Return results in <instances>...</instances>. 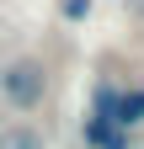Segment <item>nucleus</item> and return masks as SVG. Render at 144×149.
Masks as SVG:
<instances>
[{
  "label": "nucleus",
  "instance_id": "nucleus-1",
  "mask_svg": "<svg viewBox=\"0 0 144 149\" xmlns=\"http://www.w3.org/2000/svg\"><path fill=\"white\" fill-rule=\"evenodd\" d=\"M0 101L11 112H22V117L48 101V64L38 53H16V59L0 64Z\"/></svg>",
  "mask_w": 144,
  "mask_h": 149
},
{
  "label": "nucleus",
  "instance_id": "nucleus-2",
  "mask_svg": "<svg viewBox=\"0 0 144 149\" xmlns=\"http://www.w3.org/2000/svg\"><path fill=\"white\" fill-rule=\"evenodd\" d=\"M80 144H85V149H134V133H128V128H117L112 117L85 112V117H80Z\"/></svg>",
  "mask_w": 144,
  "mask_h": 149
},
{
  "label": "nucleus",
  "instance_id": "nucleus-3",
  "mask_svg": "<svg viewBox=\"0 0 144 149\" xmlns=\"http://www.w3.org/2000/svg\"><path fill=\"white\" fill-rule=\"evenodd\" d=\"M112 123H117V128H128V133H139V128H144V85H123V91H117Z\"/></svg>",
  "mask_w": 144,
  "mask_h": 149
},
{
  "label": "nucleus",
  "instance_id": "nucleus-4",
  "mask_svg": "<svg viewBox=\"0 0 144 149\" xmlns=\"http://www.w3.org/2000/svg\"><path fill=\"white\" fill-rule=\"evenodd\" d=\"M0 149H48L43 144V133H38V123H6V128H0Z\"/></svg>",
  "mask_w": 144,
  "mask_h": 149
},
{
  "label": "nucleus",
  "instance_id": "nucleus-5",
  "mask_svg": "<svg viewBox=\"0 0 144 149\" xmlns=\"http://www.w3.org/2000/svg\"><path fill=\"white\" fill-rule=\"evenodd\" d=\"M117 80H96L91 85V107H85V112H96V117H112V107H117Z\"/></svg>",
  "mask_w": 144,
  "mask_h": 149
},
{
  "label": "nucleus",
  "instance_id": "nucleus-6",
  "mask_svg": "<svg viewBox=\"0 0 144 149\" xmlns=\"http://www.w3.org/2000/svg\"><path fill=\"white\" fill-rule=\"evenodd\" d=\"M59 16L64 22H85L91 16V0H59Z\"/></svg>",
  "mask_w": 144,
  "mask_h": 149
}]
</instances>
